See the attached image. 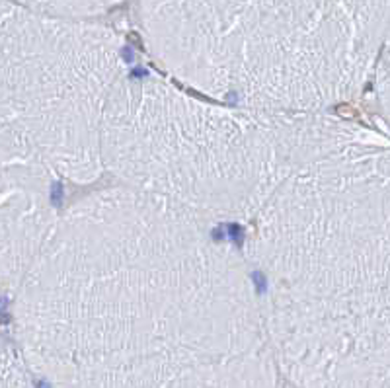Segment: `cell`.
I'll list each match as a JSON object with an SVG mask.
<instances>
[{"instance_id": "3", "label": "cell", "mask_w": 390, "mask_h": 388, "mask_svg": "<svg viewBox=\"0 0 390 388\" xmlns=\"http://www.w3.org/2000/svg\"><path fill=\"white\" fill-rule=\"evenodd\" d=\"M307 113L211 102L148 74L119 78L104 119V166L209 221H250L289 170Z\"/></svg>"}, {"instance_id": "4", "label": "cell", "mask_w": 390, "mask_h": 388, "mask_svg": "<svg viewBox=\"0 0 390 388\" xmlns=\"http://www.w3.org/2000/svg\"><path fill=\"white\" fill-rule=\"evenodd\" d=\"M117 82L109 55L12 51L2 80V166L76 184L100 178L104 119Z\"/></svg>"}, {"instance_id": "6", "label": "cell", "mask_w": 390, "mask_h": 388, "mask_svg": "<svg viewBox=\"0 0 390 388\" xmlns=\"http://www.w3.org/2000/svg\"><path fill=\"white\" fill-rule=\"evenodd\" d=\"M2 388H35L24 359L10 346L2 348Z\"/></svg>"}, {"instance_id": "1", "label": "cell", "mask_w": 390, "mask_h": 388, "mask_svg": "<svg viewBox=\"0 0 390 388\" xmlns=\"http://www.w3.org/2000/svg\"><path fill=\"white\" fill-rule=\"evenodd\" d=\"M10 296L16 349L43 388H277L246 255L158 195L78 199Z\"/></svg>"}, {"instance_id": "5", "label": "cell", "mask_w": 390, "mask_h": 388, "mask_svg": "<svg viewBox=\"0 0 390 388\" xmlns=\"http://www.w3.org/2000/svg\"><path fill=\"white\" fill-rule=\"evenodd\" d=\"M53 178L2 166V285L12 293L49 238L59 213L49 201Z\"/></svg>"}, {"instance_id": "2", "label": "cell", "mask_w": 390, "mask_h": 388, "mask_svg": "<svg viewBox=\"0 0 390 388\" xmlns=\"http://www.w3.org/2000/svg\"><path fill=\"white\" fill-rule=\"evenodd\" d=\"M244 255L291 382L390 388V143L309 113Z\"/></svg>"}]
</instances>
